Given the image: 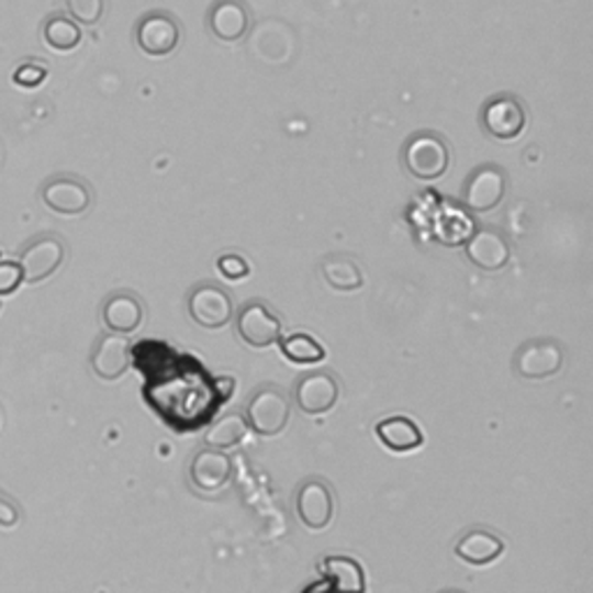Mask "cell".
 Instances as JSON below:
<instances>
[{"label": "cell", "instance_id": "obj_16", "mask_svg": "<svg viewBox=\"0 0 593 593\" xmlns=\"http://www.w3.org/2000/svg\"><path fill=\"white\" fill-rule=\"evenodd\" d=\"M102 321L112 334H133L144 321V306L133 292H116L102 306Z\"/></svg>", "mask_w": 593, "mask_h": 593}, {"label": "cell", "instance_id": "obj_27", "mask_svg": "<svg viewBox=\"0 0 593 593\" xmlns=\"http://www.w3.org/2000/svg\"><path fill=\"white\" fill-rule=\"evenodd\" d=\"M24 283V273H21L19 262L0 260V296H8L16 292V288Z\"/></svg>", "mask_w": 593, "mask_h": 593}, {"label": "cell", "instance_id": "obj_31", "mask_svg": "<svg viewBox=\"0 0 593 593\" xmlns=\"http://www.w3.org/2000/svg\"><path fill=\"white\" fill-rule=\"evenodd\" d=\"M440 593H461V591H440Z\"/></svg>", "mask_w": 593, "mask_h": 593}, {"label": "cell", "instance_id": "obj_21", "mask_svg": "<svg viewBox=\"0 0 593 593\" xmlns=\"http://www.w3.org/2000/svg\"><path fill=\"white\" fill-rule=\"evenodd\" d=\"M279 344H281V353L290 359L292 365L311 367L325 359L323 344L315 342V338L306 332H292L288 336H281Z\"/></svg>", "mask_w": 593, "mask_h": 593}, {"label": "cell", "instance_id": "obj_26", "mask_svg": "<svg viewBox=\"0 0 593 593\" xmlns=\"http://www.w3.org/2000/svg\"><path fill=\"white\" fill-rule=\"evenodd\" d=\"M47 75H49L47 66H42V63H35V60H29V63H24V66H19V68L14 70L12 79H14L16 87L35 89V87H40L42 81L47 79Z\"/></svg>", "mask_w": 593, "mask_h": 593}, {"label": "cell", "instance_id": "obj_14", "mask_svg": "<svg viewBox=\"0 0 593 593\" xmlns=\"http://www.w3.org/2000/svg\"><path fill=\"white\" fill-rule=\"evenodd\" d=\"M296 513L311 532H323L334 517V496L323 480H309L296 494Z\"/></svg>", "mask_w": 593, "mask_h": 593}, {"label": "cell", "instance_id": "obj_29", "mask_svg": "<svg viewBox=\"0 0 593 593\" xmlns=\"http://www.w3.org/2000/svg\"><path fill=\"white\" fill-rule=\"evenodd\" d=\"M19 507L16 503L8 496L0 492V526L3 528H14L19 524Z\"/></svg>", "mask_w": 593, "mask_h": 593}, {"label": "cell", "instance_id": "obj_4", "mask_svg": "<svg viewBox=\"0 0 593 593\" xmlns=\"http://www.w3.org/2000/svg\"><path fill=\"white\" fill-rule=\"evenodd\" d=\"M482 128L501 142L517 139L526 128L524 102L511 93L492 98L482 108Z\"/></svg>", "mask_w": 593, "mask_h": 593}, {"label": "cell", "instance_id": "obj_24", "mask_svg": "<svg viewBox=\"0 0 593 593\" xmlns=\"http://www.w3.org/2000/svg\"><path fill=\"white\" fill-rule=\"evenodd\" d=\"M42 35H45V42L56 52H72L81 42V29L77 21L63 14L49 16L45 29H42Z\"/></svg>", "mask_w": 593, "mask_h": 593}, {"label": "cell", "instance_id": "obj_25", "mask_svg": "<svg viewBox=\"0 0 593 593\" xmlns=\"http://www.w3.org/2000/svg\"><path fill=\"white\" fill-rule=\"evenodd\" d=\"M72 21L83 26H96L104 14V0H66Z\"/></svg>", "mask_w": 593, "mask_h": 593}, {"label": "cell", "instance_id": "obj_5", "mask_svg": "<svg viewBox=\"0 0 593 593\" xmlns=\"http://www.w3.org/2000/svg\"><path fill=\"white\" fill-rule=\"evenodd\" d=\"M507 179L505 172L496 165H482L466 181L461 190L463 206L475 211V214H486V211L496 209L505 198Z\"/></svg>", "mask_w": 593, "mask_h": 593}, {"label": "cell", "instance_id": "obj_28", "mask_svg": "<svg viewBox=\"0 0 593 593\" xmlns=\"http://www.w3.org/2000/svg\"><path fill=\"white\" fill-rule=\"evenodd\" d=\"M216 267H219V271L223 273L227 281H242V279L248 277V271H250L246 258L235 256V253H230V256H221Z\"/></svg>", "mask_w": 593, "mask_h": 593}, {"label": "cell", "instance_id": "obj_2", "mask_svg": "<svg viewBox=\"0 0 593 593\" xmlns=\"http://www.w3.org/2000/svg\"><path fill=\"white\" fill-rule=\"evenodd\" d=\"M246 425L260 436H277L288 427L290 401L279 388H260L246 406Z\"/></svg>", "mask_w": 593, "mask_h": 593}, {"label": "cell", "instance_id": "obj_20", "mask_svg": "<svg viewBox=\"0 0 593 593\" xmlns=\"http://www.w3.org/2000/svg\"><path fill=\"white\" fill-rule=\"evenodd\" d=\"M323 573L332 589L342 593H367L365 568L350 557H327L323 561Z\"/></svg>", "mask_w": 593, "mask_h": 593}, {"label": "cell", "instance_id": "obj_7", "mask_svg": "<svg viewBox=\"0 0 593 593\" xmlns=\"http://www.w3.org/2000/svg\"><path fill=\"white\" fill-rule=\"evenodd\" d=\"M42 202L60 216H79L83 211H89L93 195L87 181L60 175L42 186Z\"/></svg>", "mask_w": 593, "mask_h": 593}, {"label": "cell", "instance_id": "obj_9", "mask_svg": "<svg viewBox=\"0 0 593 593\" xmlns=\"http://www.w3.org/2000/svg\"><path fill=\"white\" fill-rule=\"evenodd\" d=\"M188 313L193 321L204 329H221L225 327L232 315H235V306H232L230 294L219 286H200L188 296Z\"/></svg>", "mask_w": 593, "mask_h": 593}, {"label": "cell", "instance_id": "obj_22", "mask_svg": "<svg viewBox=\"0 0 593 593\" xmlns=\"http://www.w3.org/2000/svg\"><path fill=\"white\" fill-rule=\"evenodd\" d=\"M323 277L329 288L338 292H353L365 286V277L357 262L348 256H332L323 262Z\"/></svg>", "mask_w": 593, "mask_h": 593}, {"label": "cell", "instance_id": "obj_3", "mask_svg": "<svg viewBox=\"0 0 593 593\" xmlns=\"http://www.w3.org/2000/svg\"><path fill=\"white\" fill-rule=\"evenodd\" d=\"M563 367V346L555 338H534L517 348L513 369L528 380H540L559 373Z\"/></svg>", "mask_w": 593, "mask_h": 593}, {"label": "cell", "instance_id": "obj_1", "mask_svg": "<svg viewBox=\"0 0 593 593\" xmlns=\"http://www.w3.org/2000/svg\"><path fill=\"white\" fill-rule=\"evenodd\" d=\"M404 165L419 181H436L450 167V146L436 133H417L406 142Z\"/></svg>", "mask_w": 593, "mask_h": 593}, {"label": "cell", "instance_id": "obj_6", "mask_svg": "<svg viewBox=\"0 0 593 593\" xmlns=\"http://www.w3.org/2000/svg\"><path fill=\"white\" fill-rule=\"evenodd\" d=\"M66 260V246L56 235H42L31 242L19 258L21 273H24V283H40L47 281L58 271V267Z\"/></svg>", "mask_w": 593, "mask_h": 593}, {"label": "cell", "instance_id": "obj_11", "mask_svg": "<svg viewBox=\"0 0 593 593\" xmlns=\"http://www.w3.org/2000/svg\"><path fill=\"white\" fill-rule=\"evenodd\" d=\"M338 380L327 371H313L302 376L294 385L296 409L306 415H323L332 411L338 401Z\"/></svg>", "mask_w": 593, "mask_h": 593}, {"label": "cell", "instance_id": "obj_12", "mask_svg": "<svg viewBox=\"0 0 593 593\" xmlns=\"http://www.w3.org/2000/svg\"><path fill=\"white\" fill-rule=\"evenodd\" d=\"M133 362V346L125 334H104L91 353V367L102 380H119Z\"/></svg>", "mask_w": 593, "mask_h": 593}, {"label": "cell", "instance_id": "obj_13", "mask_svg": "<svg viewBox=\"0 0 593 593\" xmlns=\"http://www.w3.org/2000/svg\"><path fill=\"white\" fill-rule=\"evenodd\" d=\"M466 258L482 271H499L511 260V244L499 230L482 227L466 239Z\"/></svg>", "mask_w": 593, "mask_h": 593}, {"label": "cell", "instance_id": "obj_17", "mask_svg": "<svg viewBox=\"0 0 593 593\" xmlns=\"http://www.w3.org/2000/svg\"><path fill=\"white\" fill-rule=\"evenodd\" d=\"M250 26V14L242 0H219L209 14V29L223 42H237Z\"/></svg>", "mask_w": 593, "mask_h": 593}, {"label": "cell", "instance_id": "obj_30", "mask_svg": "<svg viewBox=\"0 0 593 593\" xmlns=\"http://www.w3.org/2000/svg\"><path fill=\"white\" fill-rule=\"evenodd\" d=\"M323 593H342V591H336V589H332V586H329V589H325Z\"/></svg>", "mask_w": 593, "mask_h": 593}, {"label": "cell", "instance_id": "obj_23", "mask_svg": "<svg viewBox=\"0 0 593 593\" xmlns=\"http://www.w3.org/2000/svg\"><path fill=\"white\" fill-rule=\"evenodd\" d=\"M246 432H248L246 417L242 413H227L209 427V432L204 434V440L214 450H227L239 445L246 438Z\"/></svg>", "mask_w": 593, "mask_h": 593}, {"label": "cell", "instance_id": "obj_15", "mask_svg": "<svg viewBox=\"0 0 593 593\" xmlns=\"http://www.w3.org/2000/svg\"><path fill=\"white\" fill-rule=\"evenodd\" d=\"M232 478V459L223 450L204 448L190 461V482L202 492H216Z\"/></svg>", "mask_w": 593, "mask_h": 593}, {"label": "cell", "instance_id": "obj_10", "mask_svg": "<svg viewBox=\"0 0 593 593\" xmlns=\"http://www.w3.org/2000/svg\"><path fill=\"white\" fill-rule=\"evenodd\" d=\"M181 40L177 19L167 12H148L137 26V45L148 56H169Z\"/></svg>", "mask_w": 593, "mask_h": 593}, {"label": "cell", "instance_id": "obj_19", "mask_svg": "<svg viewBox=\"0 0 593 593\" xmlns=\"http://www.w3.org/2000/svg\"><path fill=\"white\" fill-rule=\"evenodd\" d=\"M505 549L501 536L486 532V528H473V532L463 534L455 547V552L461 561L471 566H486L496 561Z\"/></svg>", "mask_w": 593, "mask_h": 593}, {"label": "cell", "instance_id": "obj_18", "mask_svg": "<svg viewBox=\"0 0 593 593\" xmlns=\"http://www.w3.org/2000/svg\"><path fill=\"white\" fill-rule=\"evenodd\" d=\"M376 436L392 452H413L422 448V443H425V434H422V429L411 417H404V415L380 419L376 425Z\"/></svg>", "mask_w": 593, "mask_h": 593}, {"label": "cell", "instance_id": "obj_8", "mask_svg": "<svg viewBox=\"0 0 593 593\" xmlns=\"http://www.w3.org/2000/svg\"><path fill=\"white\" fill-rule=\"evenodd\" d=\"M237 334L250 348H269L279 344L281 317L262 302H250L237 313Z\"/></svg>", "mask_w": 593, "mask_h": 593}]
</instances>
